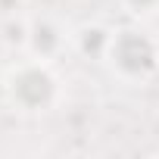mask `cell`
<instances>
[{"instance_id":"obj_1","label":"cell","mask_w":159,"mask_h":159,"mask_svg":"<svg viewBox=\"0 0 159 159\" xmlns=\"http://www.w3.org/2000/svg\"><path fill=\"white\" fill-rule=\"evenodd\" d=\"M0 84H3L10 106H16L19 112H28V116L50 112L62 97L59 78H56L50 59H38V56H28V59H19L16 66H10L0 78Z\"/></svg>"},{"instance_id":"obj_2","label":"cell","mask_w":159,"mask_h":159,"mask_svg":"<svg viewBox=\"0 0 159 159\" xmlns=\"http://www.w3.org/2000/svg\"><path fill=\"white\" fill-rule=\"evenodd\" d=\"M103 59L125 81H147L159 69V44L143 28H119L109 34Z\"/></svg>"},{"instance_id":"obj_3","label":"cell","mask_w":159,"mask_h":159,"mask_svg":"<svg viewBox=\"0 0 159 159\" xmlns=\"http://www.w3.org/2000/svg\"><path fill=\"white\" fill-rule=\"evenodd\" d=\"M25 44H28L31 56H38V59H53V56L62 50L66 38H62V28L53 25V19H34V22L28 25Z\"/></svg>"},{"instance_id":"obj_4","label":"cell","mask_w":159,"mask_h":159,"mask_svg":"<svg viewBox=\"0 0 159 159\" xmlns=\"http://www.w3.org/2000/svg\"><path fill=\"white\" fill-rule=\"evenodd\" d=\"M119 3L125 7V13H131L137 19H150L159 13V0H119Z\"/></svg>"}]
</instances>
